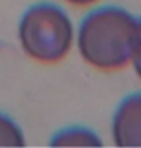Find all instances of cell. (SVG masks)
<instances>
[{"instance_id":"cell-4","label":"cell","mask_w":141,"mask_h":148,"mask_svg":"<svg viewBox=\"0 0 141 148\" xmlns=\"http://www.w3.org/2000/svg\"><path fill=\"white\" fill-rule=\"evenodd\" d=\"M52 147H102V139L86 127H67L50 139Z\"/></svg>"},{"instance_id":"cell-3","label":"cell","mask_w":141,"mask_h":148,"mask_svg":"<svg viewBox=\"0 0 141 148\" xmlns=\"http://www.w3.org/2000/svg\"><path fill=\"white\" fill-rule=\"evenodd\" d=\"M112 139L117 147H141V92L120 101L112 118Z\"/></svg>"},{"instance_id":"cell-2","label":"cell","mask_w":141,"mask_h":148,"mask_svg":"<svg viewBox=\"0 0 141 148\" xmlns=\"http://www.w3.org/2000/svg\"><path fill=\"white\" fill-rule=\"evenodd\" d=\"M18 39L23 51L41 64L62 60L71 49L75 29L68 14L55 3L32 5L18 24Z\"/></svg>"},{"instance_id":"cell-7","label":"cell","mask_w":141,"mask_h":148,"mask_svg":"<svg viewBox=\"0 0 141 148\" xmlns=\"http://www.w3.org/2000/svg\"><path fill=\"white\" fill-rule=\"evenodd\" d=\"M65 2L75 6H88V5H93L94 2H97V0H65Z\"/></svg>"},{"instance_id":"cell-1","label":"cell","mask_w":141,"mask_h":148,"mask_svg":"<svg viewBox=\"0 0 141 148\" xmlns=\"http://www.w3.org/2000/svg\"><path fill=\"white\" fill-rule=\"evenodd\" d=\"M137 39L138 18L120 6H100L80 21L77 49L94 68L115 71L132 62Z\"/></svg>"},{"instance_id":"cell-5","label":"cell","mask_w":141,"mask_h":148,"mask_svg":"<svg viewBox=\"0 0 141 148\" xmlns=\"http://www.w3.org/2000/svg\"><path fill=\"white\" fill-rule=\"evenodd\" d=\"M26 144L20 125L0 112V147H23Z\"/></svg>"},{"instance_id":"cell-6","label":"cell","mask_w":141,"mask_h":148,"mask_svg":"<svg viewBox=\"0 0 141 148\" xmlns=\"http://www.w3.org/2000/svg\"><path fill=\"white\" fill-rule=\"evenodd\" d=\"M132 64L137 76L141 80V18L138 20V39H137V47H135V53H133Z\"/></svg>"}]
</instances>
